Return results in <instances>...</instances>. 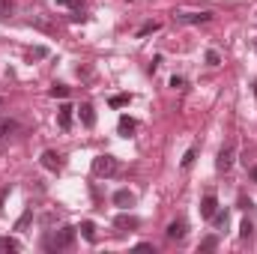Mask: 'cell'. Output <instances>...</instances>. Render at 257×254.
<instances>
[{"mask_svg": "<svg viewBox=\"0 0 257 254\" xmlns=\"http://www.w3.org/2000/svg\"><path fill=\"white\" fill-rule=\"evenodd\" d=\"M42 168H48V171H60V168H63V156L54 153V150H45V153H42Z\"/></svg>", "mask_w": 257, "mask_h": 254, "instance_id": "cell-5", "label": "cell"}, {"mask_svg": "<svg viewBox=\"0 0 257 254\" xmlns=\"http://www.w3.org/2000/svg\"><path fill=\"white\" fill-rule=\"evenodd\" d=\"M42 57H48L45 48H33V51H27V60H42Z\"/></svg>", "mask_w": 257, "mask_h": 254, "instance_id": "cell-20", "label": "cell"}, {"mask_svg": "<svg viewBox=\"0 0 257 254\" xmlns=\"http://www.w3.org/2000/svg\"><path fill=\"white\" fill-rule=\"evenodd\" d=\"M72 111H75L72 105H63V108L57 111V123H60V129H69V126H72Z\"/></svg>", "mask_w": 257, "mask_h": 254, "instance_id": "cell-11", "label": "cell"}, {"mask_svg": "<svg viewBox=\"0 0 257 254\" xmlns=\"http://www.w3.org/2000/svg\"><path fill=\"white\" fill-rule=\"evenodd\" d=\"M72 242H75V227H60L51 239H45V248L63 251V248H72Z\"/></svg>", "mask_w": 257, "mask_h": 254, "instance_id": "cell-1", "label": "cell"}, {"mask_svg": "<svg viewBox=\"0 0 257 254\" xmlns=\"http://www.w3.org/2000/svg\"><path fill=\"white\" fill-rule=\"evenodd\" d=\"M212 218H215V227H224V224H227V212H218V209H215Z\"/></svg>", "mask_w": 257, "mask_h": 254, "instance_id": "cell-24", "label": "cell"}, {"mask_svg": "<svg viewBox=\"0 0 257 254\" xmlns=\"http://www.w3.org/2000/svg\"><path fill=\"white\" fill-rule=\"evenodd\" d=\"M93 174H96V177H111V174H117V159H114V156H96V159H93Z\"/></svg>", "mask_w": 257, "mask_h": 254, "instance_id": "cell-2", "label": "cell"}, {"mask_svg": "<svg viewBox=\"0 0 257 254\" xmlns=\"http://www.w3.org/2000/svg\"><path fill=\"white\" fill-rule=\"evenodd\" d=\"M15 129H18V123H15V120H0V147H3V141H6Z\"/></svg>", "mask_w": 257, "mask_h": 254, "instance_id": "cell-12", "label": "cell"}, {"mask_svg": "<svg viewBox=\"0 0 257 254\" xmlns=\"http://www.w3.org/2000/svg\"><path fill=\"white\" fill-rule=\"evenodd\" d=\"M123 105H128V96H111V108H123Z\"/></svg>", "mask_w": 257, "mask_h": 254, "instance_id": "cell-21", "label": "cell"}, {"mask_svg": "<svg viewBox=\"0 0 257 254\" xmlns=\"http://www.w3.org/2000/svg\"><path fill=\"white\" fill-rule=\"evenodd\" d=\"M135 129H138V123L132 117H120V135H132Z\"/></svg>", "mask_w": 257, "mask_h": 254, "instance_id": "cell-14", "label": "cell"}, {"mask_svg": "<svg viewBox=\"0 0 257 254\" xmlns=\"http://www.w3.org/2000/svg\"><path fill=\"white\" fill-rule=\"evenodd\" d=\"M30 215H33V212H30V209H27V212H24V215H21V218H18V224H15V227H18V230H24V227H27V224H30Z\"/></svg>", "mask_w": 257, "mask_h": 254, "instance_id": "cell-25", "label": "cell"}, {"mask_svg": "<svg viewBox=\"0 0 257 254\" xmlns=\"http://www.w3.org/2000/svg\"><path fill=\"white\" fill-rule=\"evenodd\" d=\"M212 18V12H180L177 15V21H183V24H206Z\"/></svg>", "mask_w": 257, "mask_h": 254, "instance_id": "cell-4", "label": "cell"}, {"mask_svg": "<svg viewBox=\"0 0 257 254\" xmlns=\"http://www.w3.org/2000/svg\"><path fill=\"white\" fill-rule=\"evenodd\" d=\"M114 227H120V230H135V227H138V218L123 212V215H117V218H114Z\"/></svg>", "mask_w": 257, "mask_h": 254, "instance_id": "cell-8", "label": "cell"}, {"mask_svg": "<svg viewBox=\"0 0 257 254\" xmlns=\"http://www.w3.org/2000/svg\"><path fill=\"white\" fill-rule=\"evenodd\" d=\"M251 233H254V227H251V221L245 218V221H242V227H239V236H242V239H251Z\"/></svg>", "mask_w": 257, "mask_h": 254, "instance_id": "cell-19", "label": "cell"}, {"mask_svg": "<svg viewBox=\"0 0 257 254\" xmlns=\"http://www.w3.org/2000/svg\"><path fill=\"white\" fill-rule=\"evenodd\" d=\"M159 27H162V24H159V21H147V24H144V27H141V30H138V36H150V33H156V30H159Z\"/></svg>", "mask_w": 257, "mask_h": 254, "instance_id": "cell-18", "label": "cell"}, {"mask_svg": "<svg viewBox=\"0 0 257 254\" xmlns=\"http://www.w3.org/2000/svg\"><path fill=\"white\" fill-rule=\"evenodd\" d=\"M230 165H233V147L227 144V147H221V153H218V159H215V168H218V171H230Z\"/></svg>", "mask_w": 257, "mask_h": 254, "instance_id": "cell-6", "label": "cell"}, {"mask_svg": "<svg viewBox=\"0 0 257 254\" xmlns=\"http://www.w3.org/2000/svg\"><path fill=\"white\" fill-rule=\"evenodd\" d=\"M197 159V150H189L186 156H183V168H192V162Z\"/></svg>", "mask_w": 257, "mask_h": 254, "instance_id": "cell-23", "label": "cell"}, {"mask_svg": "<svg viewBox=\"0 0 257 254\" xmlns=\"http://www.w3.org/2000/svg\"><path fill=\"white\" fill-rule=\"evenodd\" d=\"M171 87H174V90H183V87H186V78L174 75V78H171Z\"/></svg>", "mask_w": 257, "mask_h": 254, "instance_id": "cell-27", "label": "cell"}, {"mask_svg": "<svg viewBox=\"0 0 257 254\" xmlns=\"http://www.w3.org/2000/svg\"><path fill=\"white\" fill-rule=\"evenodd\" d=\"M81 233H84V239L93 242V239H96V224H93V221H84V224H81Z\"/></svg>", "mask_w": 257, "mask_h": 254, "instance_id": "cell-16", "label": "cell"}, {"mask_svg": "<svg viewBox=\"0 0 257 254\" xmlns=\"http://www.w3.org/2000/svg\"><path fill=\"white\" fill-rule=\"evenodd\" d=\"M114 203H117V206H123V209H128V206L135 203V194H132L128 189H120L117 194H114Z\"/></svg>", "mask_w": 257, "mask_h": 254, "instance_id": "cell-10", "label": "cell"}, {"mask_svg": "<svg viewBox=\"0 0 257 254\" xmlns=\"http://www.w3.org/2000/svg\"><path fill=\"white\" fill-rule=\"evenodd\" d=\"M12 12V0H0V18H9Z\"/></svg>", "mask_w": 257, "mask_h": 254, "instance_id": "cell-22", "label": "cell"}, {"mask_svg": "<svg viewBox=\"0 0 257 254\" xmlns=\"http://www.w3.org/2000/svg\"><path fill=\"white\" fill-rule=\"evenodd\" d=\"M57 6H78V0H54Z\"/></svg>", "mask_w": 257, "mask_h": 254, "instance_id": "cell-28", "label": "cell"}, {"mask_svg": "<svg viewBox=\"0 0 257 254\" xmlns=\"http://www.w3.org/2000/svg\"><path fill=\"white\" fill-rule=\"evenodd\" d=\"M0 251H21V242L12 236H0Z\"/></svg>", "mask_w": 257, "mask_h": 254, "instance_id": "cell-13", "label": "cell"}, {"mask_svg": "<svg viewBox=\"0 0 257 254\" xmlns=\"http://www.w3.org/2000/svg\"><path fill=\"white\" fill-rule=\"evenodd\" d=\"M48 93H51L54 99H66V96H69V87H66V84H54Z\"/></svg>", "mask_w": 257, "mask_h": 254, "instance_id": "cell-17", "label": "cell"}, {"mask_svg": "<svg viewBox=\"0 0 257 254\" xmlns=\"http://www.w3.org/2000/svg\"><path fill=\"white\" fill-rule=\"evenodd\" d=\"M186 230H189L186 221H171V224H168V236H171V239H186Z\"/></svg>", "mask_w": 257, "mask_h": 254, "instance_id": "cell-9", "label": "cell"}, {"mask_svg": "<svg viewBox=\"0 0 257 254\" xmlns=\"http://www.w3.org/2000/svg\"><path fill=\"white\" fill-rule=\"evenodd\" d=\"M218 248V236H203L200 239V251H215Z\"/></svg>", "mask_w": 257, "mask_h": 254, "instance_id": "cell-15", "label": "cell"}, {"mask_svg": "<svg viewBox=\"0 0 257 254\" xmlns=\"http://www.w3.org/2000/svg\"><path fill=\"white\" fill-rule=\"evenodd\" d=\"M206 63H209V66H218V63H221L218 51H206Z\"/></svg>", "mask_w": 257, "mask_h": 254, "instance_id": "cell-26", "label": "cell"}, {"mask_svg": "<svg viewBox=\"0 0 257 254\" xmlns=\"http://www.w3.org/2000/svg\"><path fill=\"white\" fill-rule=\"evenodd\" d=\"M78 111H81V123H84V126H87V129L96 126V111H93V105H87V102H84Z\"/></svg>", "mask_w": 257, "mask_h": 254, "instance_id": "cell-7", "label": "cell"}, {"mask_svg": "<svg viewBox=\"0 0 257 254\" xmlns=\"http://www.w3.org/2000/svg\"><path fill=\"white\" fill-rule=\"evenodd\" d=\"M254 93H257V84H254Z\"/></svg>", "mask_w": 257, "mask_h": 254, "instance_id": "cell-30", "label": "cell"}, {"mask_svg": "<svg viewBox=\"0 0 257 254\" xmlns=\"http://www.w3.org/2000/svg\"><path fill=\"white\" fill-rule=\"evenodd\" d=\"M215 209H218V197H215L212 191H206V194H203V200H200V215H203V218H212V215H215Z\"/></svg>", "mask_w": 257, "mask_h": 254, "instance_id": "cell-3", "label": "cell"}, {"mask_svg": "<svg viewBox=\"0 0 257 254\" xmlns=\"http://www.w3.org/2000/svg\"><path fill=\"white\" fill-rule=\"evenodd\" d=\"M0 105H3V99H0Z\"/></svg>", "mask_w": 257, "mask_h": 254, "instance_id": "cell-31", "label": "cell"}, {"mask_svg": "<svg viewBox=\"0 0 257 254\" xmlns=\"http://www.w3.org/2000/svg\"><path fill=\"white\" fill-rule=\"evenodd\" d=\"M251 180H254V183H257V165H254V168H251Z\"/></svg>", "mask_w": 257, "mask_h": 254, "instance_id": "cell-29", "label": "cell"}]
</instances>
